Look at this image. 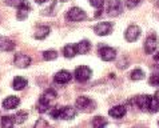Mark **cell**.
<instances>
[{
	"label": "cell",
	"instance_id": "cell-1",
	"mask_svg": "<svg viewBox=\"0 0 159 128\" xmlns=\"http://www.w3.org/2000/svg\"><path fill=\"white\" fill-rule=\"evenodd\" d=\"M56 99V92L54 90H47L42 95L40 100H39V112H46L48 111V108H51L52 101Z\"/></svg>",
	"mask_w": 159,
	"mask_h": 128
},
{
	"label": "cell",
	"instance_id": "cell-2",
	"mask_svg": "<svg viewBox=\"0 0 159 128\" xmlns=\"http://www.w3.org/2000/svg\"><path fill=\"white\" fill-rule=\"evenodd\" d=\"M95 101L87 98V96H79L76 99V108L80 109V111H92V109H95Z\"/></svg>",
	"mask_w": 159,
	"mask_h": 128
},
{
	"label": "cell",
	"instance_id": "cell-3",
	"mask_svg": "<svg viewBox=\"0 0 159 128\" xmlns=\"http://www.w3.org/2000/svg\"><path fill=\"white\" fill-rule=\"evenodd\" d=\"M66 17H67V20H70V21H82V20H84V19H86L87 15H86V12L83 11L82 8L72 7L71 10L67 12Z\"/></svg>",
	"mask_w": 159,
	"mask_h": 128
},
{
	"label": "cell",
	"instance_id": "cell-4",
	"mask_svg": "<svg viewBox=\"0 0 159 128\" xmlns=\"http://www.w3.org/2000/svg\"><path fill=\"white\" fill-rule=\"evenodd\" d=\"M91 75H92V71H91V68L87 67V65H80V67H78L75 69V79L80 83L87 82L88 79L91 77Z\"/></svg>",
	"mask_w": 159,
	"mask_h": 128
},
{
	"label": "cell",
	"instance_id": "cell-5",
	"mask_svg": "<svg viewBox=\"0 0 159 128\" xmlns=\"http://www.w3.org/2000/svg\"><path fill=\"white\" fill-rule=\"evenodd\" d=\"M100 59L104 61H112L116 57V51L111 47H100L99 48Z\"/></svg>",
	"mask_w": 159,
	"mask_h": 128
},
{
	"label": "cell",
	"instance_id": "cell-6",
	"mask_svg": "<svg viewBox=\"0 0 159 128\" xmlns=\"http://www.w3.org/2000/svg\"><path fill=\"white\" fill-rule=\"evenodd\" d=\"M139 35H140V28L138 27V25H130L125 32V38H126L127 42L134 43V42L138 40Z\"/></svg>",
	"mask_w": 159,
	"mask_h": 128
},
{
	"label": "cell",
	"instance_id": "cell-7",
	"mask_svg": "<svg viewBox=\"0 0 159 128\" xmlns=\"http://www.w3.org/2000/svg\"><path fill=\"white\" fill-rule=\"evenodd\" d=\"M157 47H158V38H157L155 33H152V35H150V36L146 39V43H144V51H146V54L151 55L152 52L157 50Z\"/></svg>",
	"mask_w": 159,
	"mask_h": 128
},
{
	"label": "cell",
	"instance_id": "cell-8",
	"mask_svg": "<svg viewBox=\"0 0 159 128\" xmlns=\"http://www.w3.org/2000/svg\"><path fill=\"white\" fill-rule=\"evenodd\" d=\"M94 31L96 35H99V36H107V35L111 33L112 31V24L111 23H107V21H104V23H99L96 24L94 27Z\"/></svg>",
	"mask_w": 159,
	"mask_h": 128
},
{
	"label": "cell",
	"instance_id": "cell-9",
	"mask_svg": "<svg viewBox=\"0 0 159 128\" xmlns=\"http://www.w3.org/2000/svg\"><path fill=\"white\" fill-rule=\"evenodd\" d=\"M107 12L110 16H118L122 14V2L120 0H111L108 4Z\"/></svg>",
	"mask_w": 159,
	"mask_h": 128
},
{
	"label": "cell",
	"instance_id": "cell-10",
	"mask_svg": "<svg viewBox=\"0 0 159 128\" xmlns=\"http://www.w3.org/2000/svg\"><path fill=\"white\" fill-rule=\"evenodd\" d=\"M14 63H15L16 67L25 68V67H28V65L31 64V57L27 56V55H23V54H17L16 57H15V60H14Z\"/></svg>",
	"mask_w": 159,
	"mask_h": 128
},
{
	"label": "cell",
	"instance_id": "cell-11",
	"mask_svg": "<svg viewBox=\"0 0 159 128\" xmlns=\"http://www.w3.org/2000/svg\"><path fill=\"white\" fill-rule=\"evenodd\" d=\"M20 104V100L17 96H8L3 100V108L4 109H14Z\"/></svg>",
	"mask_w": 159,
	"mask_h": 128
},
{
	"label": "cell",
	"instance_id": "cell-12",
	"mask_svg": "<svg viewBox=\"0 0 159 128\" xmlns=\"http://www.w3.org/2000/svg\"><path fill=\"white\" fill-rule=\"evenodd\" d=\"M75 115H76V109L74 107H61V111H60V117L61 120H71V119L75 117Z\"/></svg>",
	"mask_w": 159,
	"mask_h": 128
},
{
	"label": "cell",
	"instance_id": "cell-13",
	"mask_svg": "<svg viewBox=\"0 0 159 128\" xmlns=\"http://www.w3.org/2000/svg\"><path fill=\"white\" fill-rule=\"evenodd\" d=\"M127 109L125 105H115V107H112L111 109H110V116L114 117V119H122L123 116L126 115Z\"/></svg>",
	"mask_w": 159,
	"mask_h": 128
},
{
	"label": "cell",
	"instance_id": "cell-14",
	"mask_svg": "<svg viewBox=\"0 0 159 128\" xmlns=\"http://www.w3.org/2000/svg\"><path fill=\"white\" fill-rule=\"evenodd\" d=\"M71 77H72V75L71 72H68V71H59L58 73L55 75V82L56 83H59V84H66V83H68L70 80H71Z\"/></svg>",
	"mask_w": 159,
	"mask_h": 128
},
{
	"label": "cell",
	"instance_id": "cell-15",
	"mask_svg": "<svg viewBox=\"0 0 159 128\" xmlns=\"http://www.w3.org/2000/svg\"><path fill=\"white\" fill-rule=\"evenodd\" d=\"M150 99H151V96H148V95H140V96H136V98H135V104L138 105L140 109H148Z\"/></svg>",
	"mask_w": 159,
	"mask_h": 128
},
{
	"label": "cell",
	"instance_id": "cell-16",
	"mask_svg": "<svg viewBox=\"0 0 159 128\" xmlns=\"http://www.w3.org/2000/svg\"><path fill=\"white\" fill-rule=\"evenodd\" d=\"M30 4L27 0H24L23 4L17 8V19L19 20H24V19H27V16H28V11H30Z\"/></svg>",
	"mask_w": 159,
	"mask_h": 128
},
{
	"label": "cell",
	"instance_id": "cell-17",
	"mask_svg": "<svg viewBox=\"0 0 159 128\" xmlns=\"http://www.w3.org/2000/svg\"><path fill=\"white\" fill-rule=\"evenodd\" d=\"M48 33H50V27H47V25H39V27L35 29L34 36H35V39L42 40V39H46L48 36Z\"/></svg>",
	"mask_w": 159,
	"mask_h": 128
},
{
	"label": "cell",
	"instance_id": "cell-18",
	"mask_svg": "<svg viewBox=\"0 0 159 128\" xmlns=\"http://www.w3.org/2000/svg\"><path fill=\"white\" fill-rule=\"evenodd\" d=\"M27 84H28L27 79H24L21 76H16L14 79V82H12V88L16 90V91H21V90H24V88L27 87Z\"/></svg>",
	"mask_w": 159,
	"mask_h": 128
},
{
	"label": "cell",
	"instance_id": "cell-19",
	"mask_svg": "<svg viewBox=\"0 0 159 128\" xmlns=\"http://www.w3.org/2000/svg\"><path fill=\"white\" fill-rule=\"evenodd\" d=\"M15 44L8 38H2L0 36V51H11L14 50Z\"/></svg>",
	"mask_w": 159,
	"mask_h": 128
},
{
	"label": "cell",
	"instance_id": "cell-20",
	"mask_svg": "<svg viewBox=\"0 0 159 128\" xmlns=\"http://www.w3.org/2000/svg\"><path fill=\"white\" fill-rule=\"evenodd\" d=\"M90 50H91V43L88 40H82L76 46V51L79 55H86V54H88Z\"/></svg>",
	"mask_w": 159,
	"mask_h": 128
},
{
	"label": "cell",
	"instance_id": "cell-21",
	"mask_svg": "<svg viewBox=\"0 0 159 128\" xmlns=\"http://www.w3.org/2000/svg\"><path fill=\"white\" fill-rule=\"evenodd\" d=\"M148 111L152 112V113L159 111V98L158 96H151L150 103H148Z\"/></svg>",
	"mask_w": 159,
	"mask_h": 128
},
{
	"label": "cell",
	"instance_id": "cell-22",
	"mask_svg": "<svg viewBox=\"0 0 159 128\" xmlns=\"http://www.w3.org/2000/svg\"><path fill=\"white\" fill-rule=\"evenodd\" d=\"M63 52H64V56L66 57H74L75 55L78 54V51H76V46H74V44H67V46L64 47V50H63Z\"/></svg>",
	"mask_w": 159,
	"mask_h": 128
},
{
	"label": "cell",
	"instance_id": "cell-23",
	"mask_svg": "<svg viewBox=\"0 0 159 128\" xmlns=\"http://www.w3.org/2000/svg\"><path fill=\"white\" fill-rule=\"evenodd\" d=\"M15 123H16L15 116H3V117H2V126H3V127L11 128V127H14Z\"/></svg>",
	"mask_w": 159,
	"mask_h": 128
},
{
	"label": "cell",
	"instance_id": "cell-24",
	"mask_svg": "<svg viewBox=\"0 0 159 128\" xmlns=\"http://www.w3.org/2000/svg\"><path fill=\"white\" fill-rule=\"evenodd\" d=\"M108 124V121L106 120L104 117H102V116H96L92 119V127H95V128H98V127H106Z\"/></svg>",
	"mask_w": 159,
	"mask_h": 128
},
{
	"label": "cell",
	"instance_id": "cell-25",
	"mask_svg": "<svg viewBox=\"0 0 159 128\" xmlns=\"http://www.w3.org/2000/svg\"><path fill=\"white\" fill-rule=\"evenodd\" d=\"M144 77V72L142 71V69H134L131 73H130V79L131 80H142V79Z\"/></svg>",
	"mask_w": 159,
	"mask_h": 128
},
{
	"label": "cell",
	"instance_id": "cell-26",
	"mask_svg": "<svg viewBox=\"0 0 159 128\" xmlns=\"http://www.w3.org/2000/svg\"><path fill=\"white\" fill-rule=\"evenodd\" d=\"M58 54H56V51L54 50H50V51H44L43 52V59L44 60H55Z\"/></svg>",
	"mask_w": 159,
	"mask_h": 128
},
{
	"label": "cell",
	"instance_id": "cell-27",
	"mask_svg": "<svg viewBox=\"0 0 159 128\" xmlns=\"http://www.w3.org/2000/svg\"><path fill=\"white\" fill-rule=\"evenodd\" d=\"M28 117V113L24 112V111H19L16 115H15V120L17 124H21V123H24V120Z\"/></svg>",
	"mask_w": 159,
	"mask_h": 128
},
{
	"label": "cell",
	"instance_id": "cell-28",
	"mask_svg": "<svg viewBox=\"0 0 159 128\" xmlns=\"http://www.w3.org/2000/svg\"><path fill=\"white\" fill-rule=\"evenodd\" d=\"M24 0H6V4L10 7H15V8H19L21 4H23Z\"/></svg>",
	"mask_w": 159,
	"mask_h": 128
},
{
	"label": "cell",
	"instance_id": "cell-29",
	"mask_svg": "<svg viewBox=\"0 0 159 128\" xmlns=\"http://www.w3.org/2000/svg\"><path fill=\"white\" fill-rule=\"evenodd\" d=\"M90 4L92 7L98 8V10H102V7H103V4H104V0H90Z\"/></svg>",
	"mask_w": 159,
	"mask_h": 128
},
{
	"label": "cell",
	"instance_id": "cell-30",
	"mask_svg": "<svg viewBox=\"0 0 159 128\" xmlns=\"http://www.w3.org/2000/svg\"><path fill=\"white\" fill-rule=\"evenodd\" d=\"M60 111H61V107H58V108H54L52 111L50 112V116L52 117V119H59L60 117Z\"/></svg>",
	"mask_w": 159,
	"mask_h": 128
},
{
	"label": "cell",
	"instance_id": "cell-31",
	"mask_svg": "<svg viewBox=\"0 0 159 128\" xmlns=\"http://www.w3.org/2000/svg\"><path fill=\"white\" fill-rule=\"evenodd\" d=\"M139 3H140V0H126V6L127 8H135L136 6H139Z\"/></svg>",
	"mask_w": 159,
	"mask_h": 128
},
{
	"label": "cell",
	"instance_id": "cell-32",
	"mask_svg": "<svg viewBox=\"0 0 159 128\" xmlns=\"http://www.w3.org/2000/svg\"><path fill=\"white\" fill-rule=\"evenodd\" d=\"M150 84H152V86H159V72L151 75V77H150Z\"/></svg>",
	"mask_w": 159,
	"mask_h": 128
},
{
	"label": "cell",
	"instance_id": "cell-33",
	"mask_svg": "<svg viewBox=\"0 0 159 128\" xmlns=\"http://www.w3.org/2000/svg\"><path fill=\"white\" fill-rule=\"evenodd\" d=\"M40 126L46 127V126H48V124H47V121H39V123H36V124H35V127H40Z\"/></svg>",
	"mask_w": 159,
	"mask_h": 128
},
{
	"label": "cell",
	"instance_id": "cell-34",
	"mask_svg": "<svg viewBox=\"0 0 159 128\" xmlns=\"http://www.w3.org/2000/svg\"><path fill=\"white\" fill-rule=\"evenodd\" d=\"M38 4H43V3H46V2H48V0H35Z\"/></svg>",
	"mask_w": 159,
	"mask_h": 128
},
{
	"label": "cell",
	"instance_id": "cell-35",
	"mask_svg": "<svg viewBox=\"0 0 159 128\" xmlns=\"http://www.w3.org/2000/svg\"><path fill=\"white\" fill-rule=\"evenodd\" d=\"M154 59H155L157 61H159V52H158V54H157L155 56H154Z\"/></svg>",
	"mask_w": 159,
	"mask_h": 128
},
{
	"label": "cell",
	"instance_id": "cell-36",
	"mask_svg": "<svg viewBox=\"0 0 159 128\" xmlns=\"http://www.w3.org/2000/svg\"><path fill=\"white\" fill-rule=\"evenodd\" d=\"M59 2H68V0H59Z\"/></svg>",
	"mask_w": 159,
	"mask_h": 128
},
{
	"label": "cell",
	"instance_id": "cell-37",
	"mask_svg": "<svg viewBox=\"0 0 159 128\" xmlns=\"http://www.w3.org/2000/svg\"><path fill=\"white\" fill-rule=\"evenodd\" d=\"M158 124H159V123H158Z\"/></svg>",
	"mask_w": 159,
	"mask_h": 128
}]
</instances>
